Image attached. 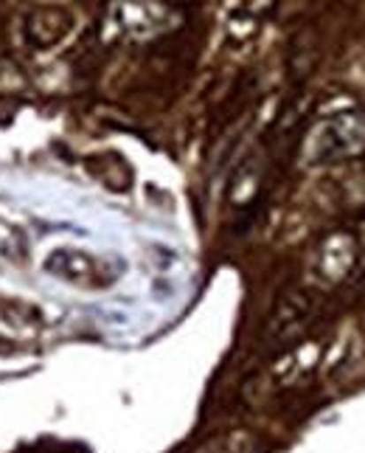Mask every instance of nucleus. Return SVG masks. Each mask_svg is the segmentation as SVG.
Here are the masks:
<instances>
[{"instance_id": "423d86ee", "label": "nucleus", "mask_w": 365, "mask_h": 453, "mask_svg": "<svg viewBox=\"0 0 365 453\" xmlns=\"http://www.w3.org/2000/svg\"><path fill=\"white\" fill-rule=\"evenodd\" d=\"M262 189V158H247L240 172L233 175L231 180V192H228V200H231V206L233 209H247L253 200H256Z\"/></svg>"}, {"instance_id": "f03ea898", "label": "nucleus", "mask_w": 365, "mask_h": 453, "mask_svg": "<svg viewBox=\"0 0 365 453\" xmlns=\"http://www.w3.org/2000/svg\"><path fill=\"white\" fill-rule=\"evenodd\" d=\"M169 4L166 0H113L107 9L104 26L118 31L124 37H152L169 26Z\"/></svg>"}, {"instance_id": "7ed1b4c3", "label": "nucleus", "mask_w": 365, "mask_h": 453, "mask_svg": "<svg viewBox=\"0 0 365 453\" xmlns=\"http://www.w3.org/2000/svg\"><path fill=\"white\" fill-rule=\"evenodd\" d=\"M73 14L62 6H37L26 14L23 35L34 49H51L71 35Z\"/></svg>"}, {"instance_id": "39448f33", "label": "nucleus", "mask_w": 365, "mask_h": 453, "mask_svg": "<svg viewBox=\"0 0 365 453\" xmlns=\"http://www.w3.org/2000/svg\"><path fill=\"white\" fill-rule=\"evenodd\" d=\"M354 257H357V242L352 234H346V231L331 234V237H326L323 245L317 248V257H315L317 276L329 279V282H338V279H343L346 271L352 268Z\"/></svg>"}, {"instance_id": "f257e3e1", "label": "nucleus", "mask_w": 365, "mask_h": 453, "mask_svg": "<svg viewBox=\"0 0 365 453\" xmlns=\"http://www.w3.org/2000/svg\"><path fill=\"white\" fill-rule=\"evenodd\" d=\"M365 150V116L362 113H338L321 119L307 133L300 144V158L309 166L343 161Z\"/></svg>"}, {"instance_id": "0eeeda50", "label": "nucleus", "mask_w": 365, "mask_h": 453, "mask_svg": "<svg viewBox=\"0 0 365 453\" xmlns=\"http://www.w3.org/2000/svg\"><path fill=\"white\" fill-rule=\"evenodd\" d=\"M166 4H192V0H166Z\"/></svg>"}, {"instance_id": "20e7f679", "label": "nucleus", "mask_w": 365, "mask_h": 453, "mask_svg": "<svg viewBox=\"0 0 365 453\" xmlns=\"http://www.w3.org/2000/svg\"><path fill=\"white\" fill-rule=\"evenodd\" d=\"M45 268L59 279H68L73 285H104L107 282L102 273L104 271L102 262L93 254L73 251V248H59V251H54L45 259Z\"/></svg>"}]
</instances>
